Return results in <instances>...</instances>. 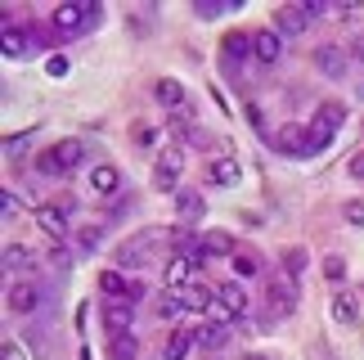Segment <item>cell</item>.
Masks as SVG:
<instances>
[{"instance_id": "6da1fadb", "label": "cell", "mask_w": 364, "mask_h": 360, "mask_svg": "<svg viewBox=\"0 0 364 360\" xmlns=\"http://www.w3.org/2000/svg\"><path fill=\"white\" fill-rule=\"evenodd\" d=\"M171 239H176V230H139V234H131V239L117 243V253H113L117 270H135V266H144V261H149V248L171 243Z\"/></svg>"}, {"instance_id": "7a4b0ae2", "label": "cell", "mask_w": 364, "mask_h": 360, "mask_svg": "<svg viewBox=\"0 0 364 360\" xmlns=\"http://www.w3.org/2000/svg\"><path fill=\"white\" fill-rule=\"evenodd\" d=\"M342 122H346V108L342 104H319V113L311 117V127H306V149H311V154H324Z\"/></svg>"}, {"instance_id": "3957f363", "label": "cell", "mask_w": 364, "mask_h": 360, "mask_svg": "<svg viewBox=\"0 0 364 360\" xmlns=\"http://www.w3.org/2000/svg\"><path fill=\"white\" fill-rule=\"evenodd\" d=\"M180 171H185V149L162 144L158 162H153V189L158 194H180Z\"/></svg>"}, {"instance_id": "277c9868", "label": "cell", "mask_w": 364, "mask_h": 360, "mask_svg": "<svg viewBox=\"0 0 364 360\" xmlns=\"http://www.w3.org/2000/svg\"><path fill=\"white\" fill-rule=\"evenodd\" d=\"M252 302L243 284H220L216 288V320H247Z\"/></svg>"}, {"instance_id": "5b68a950", "label": "cell", "mask_w": 364, "mask_h": 360, "mask_svg": "<svg viewBox=\"0 0 364 360\" xmlns=\"http://www.w3.org/2000/svg\"><path fill=\"white\" fill-rule=\"evenodd\" d=\"M265 297H270V315L274 320H288V315H297V288H292L288 275H279V280H270V288H265Z\"/></svg>"}, {"instance_id": "8992f818", "label": "cell", "mask_w": 364, "mask_h": 360, "mask_svg": "<svg viewBox=\"0 0 364 360\" xmlns=\"http://www.w3.org/2000/svg\"><path fill=\"white\" fill-rule=\"evenodd\" d=\"M95 18L90 9H81V5H59L50 14V23H54V32H59V41H68V36H81V27H86Z\"/></svg>"}, {"instance_id": "52a82bcc", "label": "cell", "mask_w": 364, "mask_h": 360, "mask_svg": "<svg viewBox=\"0 0 364 360\" xmlns=\"http://www.w3.org/2000/svg\"><path fill=\"white\" fill-rule=\"evenodd\" d=\"M41 297H46V293H41L36 284H27V280H23V284H9V288H5V307H9L14 315H32V311L41 307Z\"/></svg>"}, {"instance_id": "ba28073f", "label": "cell", "mask_w": 364, "mask_h": 360, "mask_svg": "<svg viewBox=\"0 0 364 360\" xmlns=\"http://www.w3.org/2000/svg\"><path fill=\"white\" fill-rule=\"evenodd\" d=\"M306 27H311V14H306L301 5H279L274 9V32L279 36H301Z\"/></svg>"}, {"instance_id": "9c48e42d", "label": "cell", "mask_w": 364, "mask_h": 360, "mask_svg": "<svg viewBox=\"0 0 364 360\" xmlns=\"http://www.w3.org/2000/svg\"><path fill=\"white\" fill-rule=\"evenodd\" d=\"M274 149L284 158H311V149H306V127H292V122H288V127H279L274 131Z\"/></svg>"}, {"instance_id": "30bf717a", "label": "cell", "mask_w": 364, "mask_h": 360, "mask_svg": "<svg viewBox=\"0 0 364 360\" xmlns=\"http://www.w3.org/2000/svg\"><path fill=\"white\" fill-rule=\"evenodd\" d=\"M153 100H158L162 108H171V113H180V108L189 104V90L180 86L176 77H158V81H153Z\"/></svg>"}, {"instance_id": "8fae6325", "label": "cell", "mask_w": 364, "mask_h": 360, "mask_svg": "<svg viewBox=\"0 0 364 360\" xmlns=\"http://www.w3.org/2000/svg\"><path fill=\"white\" fill-rule=\"evenodd\" d=\"M328 311H333V324H360V297L351 293V288H338L333 293V302H328Z\"/></svg>"}, {"instance_id": "7c38bea8", "label": "cell", "mask_w": 364, "mask_h": 360, "mask_svg": "<svg viewBox=\"0 0 364 360\" xmlns=\"http://www.w3.org/2000/svg\"><path fill=\"white\" fill-rule=\"evenodd\" d=\"M247 54H252V32H225V41H220V63L239 68Z\"/></svg>"}, {"instance_id": "4fadbf2b", "label": "cell", "mask_w": 364, "mask_h": 360, "mask_svg": "<svg viewBox=\"0 0 364 360\" xmlns=\"http://www.w3.org/2000/svg\"><path fill=\"white\" fill-rule=\"evenodd\" d=\"M131 307L117 297H108V307H104V329H108V338H122V334H131Z\"/></svg>"}, {"instance_id": "5bb4252c", "label": "cell", "mask_w": 364, "mask_h": 360, "mask_svg": "<svg viewBox=\"0 0 364 360\" xmlns=\"http://www.w3.org/2000/svg\"><path fill=\"white\" fill-rule=\"evenodd\" d=\"M279 54H284V36L274 32H252V59H261V63H274Z\"/></svg>"}, {"instance_id": "9a60e30c", "label": "cell", "mask_w": 364, "mask_h": 360, "mask_svg": "<svg viewBox=\"0 0 364 360\" xmlns=\"http://www.w3.org/2000/svg\"><path fill=\"white\" fill-rule=\"evenodd\" d=\"M189 347H198L193 329H189V324H176V329H171V338H166V347H162V360H185Z\"/></svg>"}, {"instance_id": "2e32d148", "label": "cell", "mask_w": 364, "mask_h": 360, "mask_svg": "<svg viewBox=\"0 0 364 360\" xmlns=\"http://www.w3.org/2000/svg\"><path fill=\"white\" fill-rule=\"evenodd\" d=\"M193 338H198V347L207 351H220L230 342V320H212V324H198L193 329Z\"/></svg>"}, {"instance_id": "e0dca14e", "label": "cell", "mask_w": 364, "mask_h": 360, "mask_svg": "<svg viewBox=\"0 0 364 360\" xmlns=\"http://www.w3.org/2000/svg\"><path fill=\"white\" fill-rule=\"evenodd\" d=\"M176 297L185 302V311H207V307H216V288H212V284H189V288H180Z\"/></svg>"}, {"instance_id": "ac0fdd59", "label": "cell", "mask_w": 364, "mask_h": 360, "mask_svg": "<svg viewBox=\"0 0 364 360\" xmlns=\"http://www.w3.org/2000/svg\"><path fill=\"white\" fill-rule=\"evenodd\" d=\"M100 288H104L108 297H117V302H135L139 297V284H126L122 270H104L100 275Z\"/></svg>"}, {"instance_id": "d6986e66", "label": "cell", "mask_w": 364, "mask_h": 360, "mask_svg": "<svg viewBox=\"0 0 364 360\" xmlns=\"http://www.w3.org/2000/svg\"><path fill=\"white\" fill-rule=\"evenodd\" d=\"M81 154H86V144H81V140H59V144L50 149V158H54V167H59V171L81 167Z\"/></svg>"}, {"instance_id": "ffe728a7", "label": "cell", "mask_w": 364, "mask_h": 360, "mask_svg": "<svg viewBox=\"0 0 364 360\" xmlns=\"http://www.w3.org/2000/svg\"><path fill=\"white\" fill-rule=\"evenodd\" d=\"M315 68L324 77H342L346 73V54L338 46H315Z\"/></svg>"}, {"instance_id": "44dd1931", "label": "cell", "mask_w": 364, "mask_h": 360, "mask_svg": "<svg viewBox=\"0 0 364 360\" xmlns=\"http://www.w3.org/2000/svg\"><path fill=\"white\" fill-rule=\"evenodd\" d=\"M41 266V257L32 253V248H23V243H9L5 248V270H18V275H32Z\"/></svg>"}, {"instance_id": "7402d4cb", "label": "cell", "mask_w": 364, "mask_h": 360, "mask_svg": "<svg viewBox=\"0 0 364 360\" xmlns=\"http://www.w3.org/2000/svg\"><path fill=\"white\" fill-rule=\"evenodd\" d=\"M36 226L46 230L54 243H63V239H68V226H63V207H50V203H46V207L36 212Z\"/></svg>"}, {"instance_id": "603a6c76", "label": "cell", "mask_w": 364, "mask_h": 360, "mask_svg": "<svg viewBox=\"0 0 364 360\" xmlns=\"http://www.w3.org/2000/svg\"><path fill=\"white\" fill-rule=\"evenodd\" d=\"M90 189L95 194H117L122 189V171L113 167V162H100V167L90 171Z\"/></svg>"}, {"instance_id": "cb8c5ba5", "label": "cell", "mask_w": 364, "mask_h": 360, "mask_svg": "<svg viewBox=\"0 0 364 360\" xmlns=\"http://www.w3.org/2000/svg\"><path fill=\"white\" fill-rule=\"evenodd\" d=\"M207 176L216 180V185H239V176H243V167H239V158H212V167H207Z\"/></svg>"}, {"instance_id": "d4e9b609", "label": "cell", "mask_w": 364, "mask_h": 360, "mask_svg": "<svg viewBox=\"0 0 364 360\" xmlns=\"http://www.w3.org/2000/svg\"><path fill=\"white\" fill-rule=\"evenodd\" d=\"M306 266H311V253H306L301 243L297 248H284V275H288V280H301Z\"/></svg>"}, {"instance_id": "484cf974", "label": "cell", "mask_w": 364, "mask_h": 360, "mask_svg": "<svg viewBox=\"0 0 364 360\" xmlns=\"http://www.w3.org/2000/svg\"><path fill=\"white\" fill-rule=\"evenodd\" d=\"M189 270H193V261H189V257H176L171 266H166V288H171V293L189 288Z\"/></svg>"}, {"instance_id": "4316f807", "label": "cell", "mask_w": 364, "mask_h": 360, "mask_svg": "<svg viewBox=\"0 0 364 360\" xmlns=\"http://www.w3.org/2000/svg\"><path fill=\"white\" fill-rule=\"evenodd\" d=\"M203 248H207V253H220V257H234V234L207 230V234H203Z\"/></svg>"}, {"instance_id": "83f0119b", "label": "cell", "mask_w": 364, "mask_h": 360, "mask_svg": "<svg viewBox=\"0 0 364 360\" xmlns=\"http://www.w3.org/2000/svg\"><path fill=\"white\" fill-rule=\"evenodd\" d=\"M176 212L185 216V221H198V216H203V198H198L193 189H180V194H176Z\"/></svg>"}, {"instance_id": "f1b7e54d", "label": "cell", "mask_w": 364, "mask_h": 360, "mask_svg": "<svg viewBox=\"0 0 364 360\" xmlns=\"http://www.w3.org/2000/svg\"><path fill=\"white\" fill-rule=\"evenodd\" d=\"M100 243H104V226H81V230H77V248H81V257L95 253Z\"/></svg>"}, {"instance_id": "f546056e", "label": "cell", "mask_w": 364, "mask_h": 360, "mask_svg": "<svg viewBox=\"0 0 364 360\" xmlns=\"http://www.w3.org/2000/svg\"><path fill=\"white\" fill-rule=\"evenodd\" d=\"M108 356H113V360H135V338L131 334L108 338Z\"/></svg>"}, {"instance_id": "4dcf8cb0", "label": "cell", "mask_w": 364, "mask_h": 360, "mask_svg": "<svg viewBox=\"0 0 364 360\" xmlns=\"http://www.w3.org/2000/svg\"><path fill=\"white\" fill-rule=\"evenodd\" d=\"M0 50H5V59H23V54H27L23 32H9V27H5V41H0Z\"/></svg>"}, {"instance_id": "1f68e13d", "label": "cell", "mask_w": 364, "mask_h": 360, "mask_svg": "<svg viewBox=\"0 0 364 360\" xmlns=\"http://www.w3.org/2000/svg\"><path fill=\"white\" fill-rule=\"evenodd\" d=\"M342 216H346V226H364V198L342 203Z\"/></svg>"}, {"instance_id": "d6a6232c", "label": "cell", "mask_w": 364, "mask_h": 360, "mask_svg": "<svg viewBox=\"0 0 364 360\" xmlns=\"http://www.w3.org/2000/svg\"><path fill=\"white\" fill-rule=\"evenodd\" d=\"M158 315H162V320H176V315H189V311H185V302H180V297H166L162 307H158Z\"/></svg>"}, {"instance_id": "836d02e7", "label": "cell", "mask_w": 364, "mask_h": 360, "mask_svg": "<svg viewBox=\"0 0 364 360\" xmlns=\"http://www.w3.org/2000/svg\"><path fill=\"white\" fill-rule=\"evenodd\" d=\"M324 275H328V284L346 280V261H342V257H328V261H324Z\"/></svg>"}, {"instance_id": "e575fe53", "label": "cell", "mask_w": 364, "mask_h": 360, "mask_svg": "<svg viewBox=\"0 0 364 360\" xmlns=\"http://www.w3.org/2000/svg\"><path fill=\"white\" fill-rule=\"evenodd\" d=\"M234 270H239V275H257L261 266H257V257H247V253H234Z\"/></svg>"}, {"instance_id": "d590c367", "label": "cell", "mask_w": 364, "mask_h": 360, "mask_svg": "<svg viewBox=\"0 0 364 360\" xmlns=\"http://www.w3.org/2000/svg\"><path fill=\"white\" fill-rule=\"evenodd\" d=\"M0 212H5V221H14V216H18L23 212V207H18V198H14V194L5 189V194H0Z\"/></svg>"}, {"instance_id": "8d00e7d4", "label": "cell", "mask_w": 364, "mask_h": 360, "mask_svg": "<svg viewBox=\"0 0 364 360\" xmlns=\"http://www.w3.org/2000/svg\"><path fill=\"white\" fill-rule=\"evenodd\" d=\"M247 122H252V131H265V108L247 104Z\"/></svg>"}, {"instance_id": "74e56055", "label": "cell", "mask_w": 364, "mask_h": 360, "mask_svg": "<svg viewBox=\"0 0 364 360\" xmlns=\"http://www.w3.org/2000/svg\"><path fill=\"white\" fill-rule=\"evenodd\" d=\"M46 73L50 77H68V59H63V54H54V59L46 63Z\"/></svg>"}, {"instance_id": "f35d334b", "label": "cell", "mask_w": 364, "mask_h": 360, "mask_svg": "<svg viewBox=\"0 0 364 360\" xmlns=\"http://www.w3.org/2000/svg\"><path fill=\"white\" fill-rule=\"evenodd\" d=\"M135 140L144 149H153V144H158V131H153V127H135Z\"/></svg>"}, {"instance_id": "ab89813d", "label": "cell", "mask_w": 364, "mask_h": 360, "mask_svg": "<svg viewBox=\"0 0 364 360\" xmlns=\"http://www.w3.org/2000/svg\"><path fill=\"white\" fill-rule=\"evenodd\" d=\"M0 360H27V356H23L18 342H9V338H5V347H0Z\"/></svg>"}, {"instance_id": "60d3db41", "label": "cell", "mask_w": 364, "mask_h": 360, "mask_svg": "<svg viewBox=\"0 0 364 360\" xmlns=\"http://www.w3.org/2000/svg\"><path fill=\"white\" fill-rule=\"evenodd\" d=\"M346 171H351V180H364V154H351V162H346Z\"/></svg>"}, {"instance_id": "b9f144b4", "label": "cell", "mask_w": 364, "mask_h": 360, "mask_svg": "<svg viewBox=\"0 0 364 360\" xmlns=\"http://www.w3.org/2000/svg\"><path fill=\"white\" fill-rule=\"evenodd\" d=\"M36 171H46V176H63L59 167H54V158H50V154H41V158H36Z\"/></svg>"}, {"instance_id": "7bdbcfd3", "label": "cell", "mask_w": 364, "mask_h": 360, "mask_svg": "<svg viewBox=\"0 0 364 360\" xmlns=\"http://www.w3.org/2000/svg\"><path fill=\"white\" fill-rule=\"evenodd\" d=\"M301 9L311 14V18H319V14H328V5H324V0H301Z\"/></svg>"}, {"instance_id": "ee69618b", "label": "cell", "mask_w": 364, "mask_h": 360, "mask_svg": "<svg viewBox=\"0 0 364 360\" xmlns=\"http://www.w3.org/2000/svg\"><path fill=\"white\" fill-rule=\"evenodd\" d=\"M243 360H274V356H265V351H247Z\"/></svg>"}]
</instances>
